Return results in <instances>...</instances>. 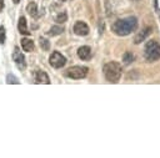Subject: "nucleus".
Returning a JSON list of instances; mask_svg holds the SVG:
<instances>
[{"instance_id":"obj_1","label":"nucleus","mask_w":160,"mask_h":158,"mask_svg":"<svg viewBox=\"0 0 160 158\" xmlns=\"http://www.w3.org/2000/svg\"><path fill=\"white\" fill-rule=\"evenodd\" d=\"M136 27H138V19L134 16H129V17L118 20L111 25L112 32L118 36H126V35L131 34L132 31H135Z\"/></svg>"},{"instance_id":"obj_2","label":"nucleus","mask_w":160,"mask_h":158,"mask_svg":"<svg viewBox=\"0 0 160 158\" xmlns=\"http://www.w3.org/2000/svg\"><path fill=\"white\" fill-rule=\"evenodd\" d=\"M102 72H104L105 78L109 82L116 83L121 77V66H120V63H118L115 61H111V62H108V63L104 65Z\"/></svg>"},{"instance_id":"obj_3","label":"nucleus","mask_w":160,"mask_h":158,"mask_svg":"<svg viewBox=\"0 0 160 158\" xmlns=\"http://www.w3.org/2000/svg\"><path fill=\"white\" fill-rule=\"evenodd\" d=\"M144 56L145 58L149 61V62H152V61H156L160 58V45L151 40L146 44L145 46V51H144Z\"/></svg>"},{"instance_id":"obj_4","label":"nucleus","mask_w":160,"mask_h":158,"mask_svg":"<svg viewBox=\"0 0 160 158\" xmlns=\"http://www.w3.org/2000/svg\"><path fill=\"white\" fill-rule=\"evenodd\" d=\"M88 75V67L85 66H72L70 68L66 70L65 76L74 78V80H79V78H84Z\"/></svg>"},{"instance_id":"obj_5","label":"nucleus","mask_w":160,"mask_h":158,"mask_svg":"<svg viewBox=\"0 0 160 158\" xmlns=\"http://www.w3.org/2000/svg\"><path fill=\"white\" fill-rule=\"evenodd\" d=\"M49 63L54 68H61L66 63V58L64 55H61L59 51H54L49 57Z\"/></svg>"},{"instance_id":"obj_6","label":"nucleus","mask_w":160,"mask_h":158,"mask_svg":"<svg viewBox=\"0 0 160 158\" xmlns=\"http://www.w3.org/2000/svg\"><path fill=\"white\" fill-rule=\"evenodd\" d=\"M12 61L15 62L16 67H18L20 71L25 70V67H26L25 56L22 55V52L20 51V49H19V47H15V49H14V51H12Z\"/></svg>"},{"instance_id":"obj_7","label":"nucleus","mask_w":160,"mask_h":158,"mask_svg":"<svg viewBox=\"0 0 160 158\" xmlns=\"http://www.w3.org/2000/svg\"><path fill=\"white\" fill-rule=\"evenodd\" d=\"M72 31L78 36H86L90 30H89V26L84 21H76L74 27H72Z\"/></svg>"},{"instance_id":"obj_8","label":"nucleus","mask_w":160,"mask_h":158,"mask_svg":"<svg viewBox=\"0 0 160 158\" xmlns=\"http://www.w3.org/2000/svg\"><path fill=\"white\" fill-rule=\"evenodd\" d=\"M151 31H152V29L150 27V26H148V27H145V29H142L140 32H138L136 35H135V37H134V44H136V45H139V44H141L150 34H151Z\"/></svg>"},{"instance_id":"obj_9","label":"nucleus","mask_w":160,"mask_h":158,"mask_svg":"<svg viewBox=\"0 0 160 158\" xmlns=\"http://www.w3.org/2000/svg\"><path fill=\"white\" fill-rule=\"evenodd\" d=\"M35 83H45V85H49L50 83V78L46 75V72H44V71H36L35 72Z\"/></svg>"},{"instance_id":"obj_10","label":"nucleus","mask_w":160,"mask_h":158,"mask_svg":"<svg viewBox=\"0 0 160 158\" xmlns=\"http://www.w3.org/2000/svg\"><path fill=\"white\" fill-rule=\"evenodd\" d=\"M78 56L81 60H89L91 56V49L89 46H81L78 49Z\"/></svg>"},{"instance_id":"obj_11","label":"nucleus","mask_w":160,"mask_h":158,"mask_svg":"<svg viewBox=\"0 0 160 158\" xmlns=\"http://www.w3.org/2000/svg\"><path fill=\"white\" fill-rule=\"evenodd\" d=\"M18 30H19V32L22 34V35H26V36L30 35V31L28 30V25H26V19H25L24 16H20V19H19Z\"/></svg>"},{"instance_id":"obj_12","label":"nucleus","mask_w":160,"mask_h":158,"mask_svg":"<svg viewBox=\"0 0 160 158\" xmlns=\"http://www.w3.org/2000/svg\"><path fill=\"white\" fill-rule=\"evenodd\" d=\"M21 47L24 51L26 52H31L34 51V41L30 40V39H21Z\"/></svg>"},{"instance_id":"obj_13","label":"nucleus","mask_w":160,"mask_h":158,"mask_svg":"<svg viewBox=\"0 0 160 158\" xmlns=\"http://www.w3.org/2000/svg\"><path fill=\"white\" fill-rule=\"evenodd\" d=\"M26 11L29 12V15L31 16V17H39V12H38V6H36V4L34 2V1H31V2H29L28 4V6H26Z\"/></svg>"},{"instance_id":"obj_14","label":"nucleus","mask_w":160,"mask_h":158,"mask_svg":"<svg viewBox=\"0 0 160 158\" xmlns=\"http://www.w3.org/2000/svg\"><path fill=\"white\" fill-rule=\"evenodd\" d=\"M62 31H64L62 26L55 25V26H52V27H51V29L48 31V35H50V36H56V35H60Z\"/></svg>"},{"instance_id":"obj_15","label":"nucleus","mask_w":160,"mask_h":158,"mask_svg":"<svg viewBox=\"0 0 160 158\" xmlns=\"http://www.w3.org/2000/svg\"><path fill=\"white\" fill-rule=\"evenodd\" d=\"M68 20V14L65 12V11H61V12H59L56 16H55V21L58 22V24H62V22H65Z\"/></svg>"},{"instance_id":"obj_16","label":"nucleus","mask_w":160,"mask_h":158,"mask_svg":"<svg viewBox=\"0 0 160 158\" xmlns=\"http://www.w3.org/2000/svg\"><path fill=\"white\" fill-rule=\"evenodd\" d=\"M39 44H40V47H41L44 51H49V50H50V42H49L45 37H40Z\"/></svg>"},{"instance_id":"obj_17","label":"nucleus","mask_w":160,"mask_h":158,"mask_svg":"<svg viewBox=\"0 0 160 158\" xmlns=\"http://www.w3.org/2000/svg\"><path fill=\"white\" fill-rule=\"evenodd\" d=\"M122 61H124V63H130V62H132L134 61V55L131 53V52H125L124 53V56H122Z\"/></svg>"},{"instance_id":"obj_18","label":"nucleus","mask_w":160,"mask_h":158,"mask_svg":"<svg viewBox=\"0 0 160 158\" xmlns=\"http://www.w3.org/2000/svg\"><path fill=\"white\" fill-rule=\"evenodd\" d=\"M6 83L8 85H11V83H15V85H19L20 82H19V80L12 75V73H9L8 76H6Z\"/></svg>"},{"instance_id":"obj_19","label":"nucleus","mask_w":160,"mask_h":158,"mask_svg":"<svg viewBox=\"0 0 160 158\" xmlns=\"http://www.w3.org/2000/svg\"><path fill=\"white\" fill-rule=\"evenodd\" d=\"M6 40V31H5V27L4 26H0V44L2 45Z\"/></svg>"},{"instance_id":"obj_20","label":"nucleus","mask_w":160,"mask_h":158,"mask_svg":"<svg viewBox=\"0 0 160 158\" xmlns=\"http://www.w3.org/2000/svg\"><path fill=\"white\" fill-rule=\"evenodd\" d=\"M2 9H4V1H2V0H0V12L2 11Z\"/></svg>"},{"instance_id":"obj_21","label":"nucleus","mask_w":160,"mask_h":158,"mask_svg":"<svg viewBox=\"0 0 160 158\" xmlns=\"http://www.w3.org/2000/svg\"><path fill=\"white\" fill-rule=\"evenodd\" d=\"M19 1H20V0H12L14 4H19Z\"/></svg>"},{"instance_id":"obj_22","label":"nucleus","mask_w":160,"mask_h":158,"mask_svg":"<svg viewBox=\"0 0 160 158\" xmlns=\"http://www.w3.org/2000/svg\"><path fill=\"white\" fill-rule=\"evenodd\" d=\"M60 1H66V0H60Z\"/></svg>"}]
</instances>
